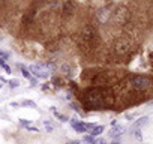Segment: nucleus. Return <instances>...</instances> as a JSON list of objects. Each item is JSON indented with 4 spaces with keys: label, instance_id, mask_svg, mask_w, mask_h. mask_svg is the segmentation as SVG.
<instances>
[{
    "label": "nucleus",
    "instance_id": "nucleus-1",
    "mask_svg": "<svg viewBox=\"0 0 153 144\" xmlns=\"http://www.w3.org/2000/svg\"><path fill=\"white\" fill-rule=\"evenodd\" d=\"M107 90L105 89H99V87H93L90 90L86 92V101L90 107H105L107 105Z\"/></svg>",
    "mask_w": 153,
    "mask_h": 144
},
{
    "label": "nucleus",
    "instance_id": "nucleus-2",
    "mask_svg": "<svg viewBox=\"0 0 153 144\" xmlns=\"http://www.w3.org/2000/svg\"><path fill=\"white\" fill-rule=\"evenodd\" d=\"M131 86L137 90H146L150 86V80L147 77H143V75H134L131 78Z\"/></svg>",
    "mask_w": 153,
    "mask_h": 144
},
{
    "label": "nucleus",
    "instance_id": "nucleus-3",
    "mask_svg": "<svg viewBox=\"0 0 153 144\" xmlns=\"http://www.w3.org/2000/svg\"><path fill=\"white\" fill-rule=\"evenodd\" d=\"M27 69L32 72V75H35L36 78H42V80H45V78H48V77H50L48 72H44V71H42L39 66H36V65H30Z\"/></svg>",
    "mask_w": 153,
    "mask_h": 144
},
{
    "label": "nucleus",
    "instance_id": "nucleus-4",
    "mask_svg": "<svg viewBox=\"0 0 153 144\" xmlns=\"http://www.w3.org/2000/svg\"><path fill=\"white\" fill-rule=\"evenodd\" d=\"M69 120H71V126H72L74 131L80 132V134H86L87 132V128L84 126V122H78L76 119H69Z\"/></svg>",
    "mask_w": 153,
    "mask_h": 144
},
{
    "label": "nucleus",
    "instance_id": "nucleus-5",
    "mask_svg": "<svg viewBox=\"0 0 153 144\" xmlns=\"http://www.w3.org/2000/svg\"><path fill=\"white\" fill-rule=\"evenodd\" d=\"M110 17H111V12H110L108 8H102V9L98 11V20L101 21V24L107 23V21L110 20Z\"/></svg>",
    "mask_w": 153,
    "mask_h": 144
},
{
    "label": "nucleus",
    "instance_id": "nucleus-6",
    "mask_svg": "<svg viewBox=\"0 0 153 144\" xmlns=\"http://www.w3.org/2000/svg\"><path fill=\"white\" fill-rule=\"evenodd\" d=\"M125 17H126V9L125 8H119L116 12H114V21L117 24H123L125 23Z\"/></svg>",
    "mask_w": 153,
    "mask_h": 144
},
{
    "label": "nucleus",
    "instance_id": "nucleus-7",
    "mask_svg": "<svg viewBox=\"0 0 153 144\" xmlns=\"http://www.w3.org/2000/svg\"><path fill=\"white\" fill-rule=\"evenodd\" d=\"M74 9H75L74 2H72V0H66L65 5H63V15L65 17H71L74 14Z\"/></svg>",
    "mask_w": 153,
    "mask_h": 144
},
{
    "label": "nucleus",
    "instance_id": "nucleus-8",
    "mask_svg": "<svg viewBox=\"0 0 153 144\" xmlns=\"http://www.w3.org/2000/svg\"><path fill=\"white\" fill-rule=\"evenodd\" d=\"M95 36H96L95 29H93L92 26H86V27H84V32H83V38H84L86 41H92Z\"/></svg>",
    "mask_w": 153,
    "mask_h": 144
},
{
    "label": "nucleus",
    "instance_id": "nucleus-9",
    "mask_svg": "<svg viewBox=\"0 0 153 144\" xmlns=\"http://www.w3.org/2000/svg\"><path fill=\"white\" fill-rule=\"evenodd\" d=\"M114 48H116V51H117V53L123 54V53H126V51H128L129 45H128V42H125V41L122 39V41H117V42L114 44Z\"/></svg>",
    "mask_w": 153,
    "mask_h": 144
},
{
    "label": "nucleus",
    "instance_id": "nucleus-10",
    "mask_svg": "<svg viewBox=\"0 0 153 144\" xmlns=\"http://www.w3.org/2000/svg\"><path fill=\"white\" fill-rule=\"evenodd\" d=\"M125 128L120 126V125H116V126H111V132H110V137L111 138H119L122 134H123Z\"/></svg>",
    "mask_w": 153,
    "mask_h": 144
},
{
    "label": "nucleus",
    "instance_id": "nucleus-11",
    "mask_svg": "<svg viewBox=\"0 0 153 144\" xmlns=\"http://www.w3.org/2000/svg\"><path fill=\"white\" fill-rule=\"evenodd\" d=\"M147 120H149V117H147V116H144V117L138 119L137 122H134V123H132V129H140L143 125H146V123H147Z\"/></svg>",
    "mask_w": 153,
    "mask_h": 144
},
{
    "label": "nucleus",
    "instance_id": "nucleus-12",
    "mask_svg": "<svg viewBox=\"0 0 153 144\" xmlns=\"http://www.w3.org/2000/svg\"><path fill=\"white\" fill-rule=\"evenodd\" d=\"M104 129H105V128H104L102 125H101V126H95V128L90 131V135H93V137H98V135H101V134L104 132Z\"/></svg>",
    "mask_w": 153,
    "mask_h": 144
},
{
    "label": "nucleus",
    "instance_id": "nucleus-13",
    "mask_svg": "<svg viewBox=\"0 0 153 144\" xmlns=\"http://www.w3.org/2000/svg\"><path fill=\"white\" fill-rule=\"evenodd\" d=\"M21 68V74H23V77L24 78H27V80H32L33 77H32V72L27 69V68H24V66H20Z\"/></svg>",
    "mask_w": 153,
    "mask_h": 144
},
{
    "label": "nucleus",
    "instance_id": "nucleus-14",
    "mask_svg": "<svg viewBox=\"0 0 153 144\" xmlns=\"http://www.w3.org/2000/svg\"><path fill=\"white\" fill-rule=\"evenodd\" d=\"M0 66H2V68L5 69L6 74H12V69H11V66H9L6 62H0Z\"/></svg>",
    "mask_w": 153,
    "mask_h": 144
},
{
    "label": "nucleus",
    "instance_id": "nucleus-15",
    "mask_svg": "<svg viewBox=\"0 0 153 144\" xmlns=\"http://www.w3.org/2000/svg\"><path fill=\"white\" fill-rule=\"evenodd\" d=\"M21 105H23V107H32V108H36V104H35L33 101H30V99L23 101V102H21Z\"/></svg>",
    "mask_w": 153,
    "mask_h": 144
},
{
    "label": "nucleus",
    "instance_id": "nucleus-16",
    "mask_svg": "<svg viewBox=\"0 0 153 144\" xmlns=\"http://www.w3.org/2000/svg\"><path fill=\"white\" fill-rule=\"evenodd\" d=\"M8 83H9V87H11V89H17V87H20V81L15 80V78H14V80H9Z\"/></svg>",
    "mask_w": 153,
    "mask_h": 144
},
{
    "label": "nucleus",
    "instance_id": "nucleus-17",
    "mask_svg": "<svg viewBox=\"0 0 153 144\" xmlns=\"http://www.w3.org/2000/svg\"><path fill=\"white\" fill-rule=\"evenodd\" d=\"M54 117H56V119H59L60 122H68V120H69L66 116H63V114H60V113H57V111H54Z\"/></svg>",
    "mask_w": 153,
    "mask_h": 144
},
{
    "label": "nucleus",
    "instance_id": "nucleus-18",
    "mask_svg": "<svg viewBox=\"0 0 153 144\" xmlns=\"http://www.w3.org/2000/svg\"><path fill=\"white\" fill-rule=\"evenodd\" d=\"M84 141H86V143H89V144H95V143H96L95 137H93V135H90V134H89V135H84Z\"/></svg>",
    "mask_w": 153,
    "mask_h": 144
},
{
    "label": "nucleus",
    "instance_id": "nucleus-19",
    "mask_svg": "<svg viewBox=\"0 0 153 144\" xmlns=\"http://www.w3.org/2000/svg\"><path fill=\"white\" fill-rule=\"evenodd\" d=\"M9 59V53H6V51H2L0 50V62H6Z\"/></svg>",
    "mask_w": 153,
    "mask_h": 144
},
{
    "label": "nucleus",
    "instance_id": "nucleus-20",
    "mask_svg": "<svg viewBox=\"0 0 153 144\" xmlns=\"http://www.w3.org/2000/svg\"><path fill=\"white\" fill-rule=\"evenodd\" d=\"M69 107H71L72 110H75L76 113H81V110H80V105L76 104V102H71V104H69Z\"/></svg>",
    "mask_w": 153,
    "mask_h": 144
},
{
    "label": "nucleus",
    "instance_id": "nucleus-21",
    "mask_svg": "<svg viewBox=\"0 0 153 144\" xmlns=\"http://www.w3.org/2000/svg\"><path fill=\"white\" fill-rule=\"evenodd\" d=\"M134 131H135V132H134L135 138H137V140H141V138H143V135H141V131H140V129H134Z\"/></svg>",
    "mask_w": 153,
    "mask_h": 144
},
{
    "label": "nucleus",
    "instance_id": "nucleus-22",
    "mask_svg": "<svg viewBox=\"0 0 153 144\" xmlns=\"http://www.w3.org/2000/svg\"><path fill=\"white\" fill-rule=\"evenodd\" d=\"M20 123L26 128V126H29V125H30V120H27V119H20Z\"/></svg>",
    "mask_w": 153,
    "mask_h": 144
},
{
    "label": "nucleus",
    "instance_id": "nucleus-23",
    "mask_svg": "<svg viewBox=\"0 0 153 144\" xmlns=\"http://www.w3.org/2000/svg\"><path fill=\"white\" fill-rule=\"evenodd\" d=\"M26 129H27V131H30V132H39V129H38V128L30 126V125H29V126H26Z\"/></svg>",
    "mask_w": 153,
    "mask_h": 144
},
{
    "label": "nucleus",
    "instance_id": "nucleus-24",
    "mask_svg": "<svg viewBox=\"0 0 153 144\" xmlns=\"http://www.w3.org/2000/svg\"><path fill=\"white\" fill-rule=\"evenodd\" d=\"M44 66H47L48 69H53V71L56 69V65H54V63H47V65H44Z\"/></svg>",
    "mask_w": 153,
    "mask_h": 144
},
{
    "label": "nucleus",
    "instance_id": "nucleus-25",
    "mask_svg": "<svg viewBox=\"0 0 153 144\" xmlns=\"http://www.w3.org/2000/svg\"><path fill=\"white\" fill-rule=\"evenodd\" d=\"M53 83H54L56 86H62V84H60V83H62V80H60V78H53Z\"/></svg>",
    "mask_w": 153,
    "mask_h": 144
},
{
    "label": "nucleus",
    "instance_id": "nucleus-26",
    "mask_svg": "<svg viewBox=\"0 0 153 144\" xmlns=\"http://www.w3.org/2000/svg\"><path fill=\"white\" fill-rule=\"evenodd\" d=\"M11 107L12 108H18V107H21V102H11Z\"/></svg>",
    "mask_w": 153,
    "mask_h": 144
},
{
    "label": "nucleus",
    "instance_id": "nucleus-27",
    "mask_svg": "<svg viewBox=\"0 0 153 144\" xmlns=\"http://www.w3.org/2000/svg\"><path fill=\"white\" fill-rule=\"evenodd\" d=\"M66 144H81V141H78V140H71V141H68Z\"/></svg>",
    "mask_w": 153,
    "mask_h": 144
},
{
    "label": "nucleus",
    "instance_id": "nucleus-28",
    "mask_svg": "<svg viewBox=\"0 0 153 144\" xmlns=\"http://www.w3.org/2000/svg\"><path fill=\"white\" fill-rule=\"evenodd\" d=\"M95 144H105V140H102V138H101V140H98Z\"/></svg>",
    "mask_w": 153,
    "mask_h": 144
},
{
    "label": "nucleus",
    "instance_id": "nucleus-29",
    "mask_svg": "<svg viewBox=\"0 0 153 144\" xmlns=\"http://www.w3.org/2000/svg\"><path fill=\"white\" fill-rule=\"evenodd\" d=\"M111 144H120V143H119V141H113Z\"/></svg>",
    "mask_w": 153,
    "mask_h": 144
}]
</instances>
